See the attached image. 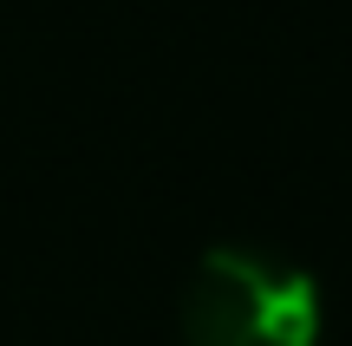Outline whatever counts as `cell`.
Listing matches in <instances>:
<instances>
[{"label": "cell", "mask_w": 352, "mask_h": 346, "mask_svg": "<svg viewBox=\"0 0 352 346\" xmlns=\"http://www.w3.org/2000/svg\"><path fill=\"white\" fill-rule=\"evenodd\" d=\"M320 294L300 268L261 248H215L183 288L189 346H314Z\"/></svg>", "instance_id": "obj_1"}]
</instances>
